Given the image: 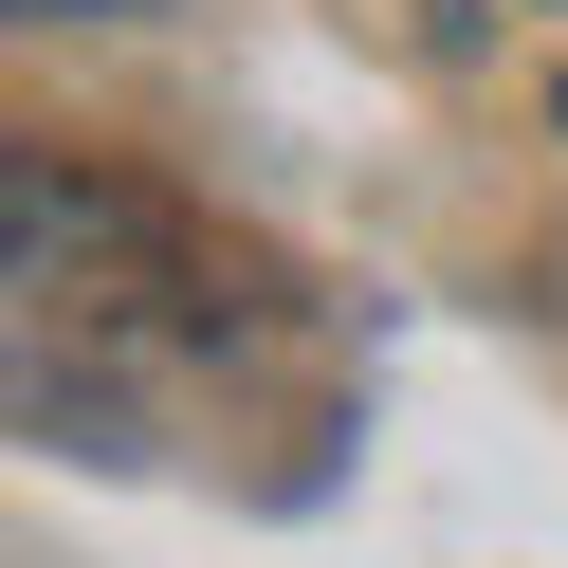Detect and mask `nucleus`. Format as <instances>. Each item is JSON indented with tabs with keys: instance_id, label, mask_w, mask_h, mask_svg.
I'll return each mask as SVG.
<instances>
[{
	"instance_id": "obj_1",
	"label": "nucleus",
	"mask_w": 568,
	"mask_h": 568,
	"mask_svg": "<svg viewBox=\"0 0 568 568\" xmlns=\"http://www.w3.org/2000/svg\"><path fill=\"white\" fill-rule=\"evenodd\" d=\"M38 19H111V0H38Z\"/></svg>"
},
{
	"instance_id": "obj_2",
	"label": "nucleus",
	"mask_w": 568,
	"mask_h": 568,
	"mask_svg": "<svg viewBox=\"0 0 568 568\" xmlns=\"http://www.w3.org/2000/svg\"><path fill=\"white\" fill-rule=\"evenodd\" d=\"M550 111H568V92H550Z\"/></svg>"
}]
</instances>
